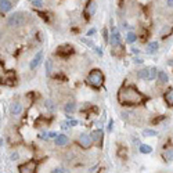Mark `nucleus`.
<instances>
[{
    "label": "nucleus",
    "instance_id": "nucleus-5",
    "mask_svg": "<svg viewBox=\"0 0 173 173\" xmlns=\"http://www.w3.org/2000/svg\"><path fill=\"white\" fill-rule=\"evenodd\" d=\"M96 10H97V4H96V0H89L85 7V11H83V15L86 20H90L92 15H94Z\"/></svg>",
    "mask_w": 173,
    "mask_h": 173
},
{
    "label": "nucleus",
    "instance_id": "nucleus-4",
    "mask_svg": "<svg viewBox=\"0 0 173 173\" xmlns=\"http://www.w3.org/2000/svg\"><path fill=\"white\" fill-rule=\"evenodd\" d=\"M36 169H37V162L33 161V159L20 165V167H18L20 173H33V172H36Z\"/></svg>",
    "mask_w": 173,
    "mask_h": 173
},
{
    "label": "nucleus",
    "instance_id": "nucleus-9",
    "mask_svg": "<svg viewBox=\"0 0 173 173\" xmlns=\"http://www.w3.org/2000/svg\"><path fill=\"white\" fill-rule=\"evenodd\" d=\"M109 43H111L112 47L122 45V37H120V33L118 32V29L112 28V31H111V36H109Z\"/></svg>",
    "mask_w": 173,
    "mask_h": 173
},
{
    "label": "nucleus",
    "instance_id": "nucleus-11",
    "mask_svg": "<svg viewBox=\"0 0 173 173\" xmlns=\"http://www.w3.org/2000/svg\"><path fill=\"white\" fill-rule=\"evenodd\" d=\"M42 58H43V53L42 51H37L36 56L32 58L31 64H29V68H31V69H36V68L40 65V62H42Z\"/></svg>",
    "mask_w": 173,
    "mask_h": 173
},
{
    "label": "nucleus",
    "instance_id": "nucleus-29",
    "mask_svg": "<svg viewBox=\"0 0 173 173\" xmlns=\"http://www.w3.org/2000/svg\"><path fill=\"white\" fill-rule=\"evenodd\" d=\"M51 67H53V62L47 60V62H46V73L47 75H51Z\"/></svg>",
    "mask_w": 173,
    "mask_h": 173
},
{
    "label": "nucleus",
    "instance_id": "nucleus-12",
    "mask_svg": "<svg viewBox=\"0 0 173 173\" xmlns=\"http://www.w3.org/2000/svg\"><path fill=\"white\" fill-rule=\"evenodd\" d=\"M11 9H13V3L10 0H0V11H2V14L9 13Z\"/></svg>",
    "mask_w": 173,
    "mask_h": 173
},
{
    "label": "nucleus",
    "instance_id": "nucleus-37",
    "mask_svg": "<svg viewBox=\"0 0 173 173\" xmlns=\"http://www.w3.org/2000/svg\"><path fill=\"white\" fill-rule=\"evenodd\" d=\"M94 49H96V51H97L98 56H101V54H103V51H101V49H100V47H94Z\"/></svg>",
    "mask_w": 173,
    "mask_h": 173
},
{
    "label": "nucleus",
    "instance_id": "nucleus-39",
    "mask_svg": "<svg viewBox=\"0 0 173 173\" xmlns=\"http://www.w3.org/2000/svg\"><path fill=\"white\" fill-rule=\"evenodd\" d=\"M134 61H136L137 64H141V62H143V60H141V58H136V60H134Z\"/></svg>",
    "mask_w": 173,
    "mask_h": 173
},
{
    "label": "nucleus",
    "instance_id": "nucleus-8",
    "mask_svg": "<svg viewBox=\"0 0 173 173\" xmlns=\"http://www.w3.org/2000/svg\"><path fill=\"white\" fill-rule=\"evenodd\" d=\"M15 72L14 71H9V72L4 73V76L2 78V83L7 85V86H14L15 85Z\"/></svg>",
    "mask_w": 173,
    "mask_h": 173
},
{
    "label": "nucleus",
    "instance_id": "nucleus-17",
    "mask_svg": "<svg viewBox=\"0 0 173 173\" xmlns=\"http://www.w3.org/2000/svg\"><path fill=\"white\" fill-rule=\"evenodd\" d=\"M158 49H159V45H158V42H151V43H148L147 45V54H154V53H156L158 51Z\"/></svg>",
    "mask_w": 173,
    "mask_h": 173
},
{
    "label": "nucleus",
    "instance_id": "nucleus-1",
    "mask_svg": "<svg viewBox=\"0 0 173 173\" xmlns=\"http://www.w3.org/2000/svg\"><path fill=\"white\" fill-rule=\"evenodd\" d=\"M145 100H147V97L139 89H136L134 86H130V85L122 86L119 89V92H118V101H119L120 105H128V107L140 105Z\"/></svg>",
    "mask_w": 173,
    "mask_h": 173
},
{
    "label": "nucleus",
    "instance_id": "nucleus-10",
    "mask_svg": "<svg viewBox=\"0 0 173 173\" xmlns=\"http://www.w3.org/2000/svg\"><path fill=\"white\" fill-rule=\"evenodd\" d=\"M71 54H73V47L72 46H69V45L60 46V47L57 49V56H60V57L67 58V57H69Z\"/></svg>",
    "mask_w": 173,
    "mask_h": 173
},
{
    "label": "nucleus",
    "instance_id": "nucleus-25",
    "mask_svg": "<svg viewBox=\"0 0 173 173\" xmlns=\"http://www.w3.org/2000/svg\"><path fill=\"white\" fill-rule=\"evenodd\" d=\"M172 31H173L172 26H165L163 31H162V33H161V36L163 37V39H166V36H167L169 33H172Z\"/></svg>",
    "mask_w": 173,
    "mask_h": 173
},
{
    "label": "nucleus",
    "instance_id": "nucleus-23",
    "mask_svg": "<svg viewBox=\"0 0 173 173\" xmlns=\"http://www.w3.org/2000/svg\"><path fill=\"white\" fill-rule=\"evenodd\" d=\"M156 78H158V82H161V83H166V82L169 81L167 75L163 72V71H159V72H158V76H156Z\"/></svg>",
    "mask_w": 173,
    "mask_h": 173
},
{
    "label": "nucleus",
    "instance_id": "nucleus-36",
    "mask_svg": "<svg viewBox=\"0 0 173 173\" xmlns=\"http://www.w3.org/2000/svg\"><path fill=\"white\" fill-rule=\"evenodd\" d=\"M17 158H18V152H13L11 154V159H14V161H15Z\"/></svg>",
    "mask_w": 173,
    "mask_h": 173
},
{
    "label": "nucleus",
    "instance_id": "nucleus-35",
    "mask_svg": "<svg viewBox=\"0 0 173 173\" xmlns=\"http://www.w3.org/2000/svg\"><path fill=\"white\" fill-rule=\"evenodd\" d=\"M112 126H114V120H109V123H108V132L112 130Z\"/></svg>",
    "mask_w": 173,
    "mask_h": 173
},
{
    "label": "nucleus",
    "instance_id": "nucleus-38",
    "mask_svg": "<svg viewBox=\"0 0 173 173\" xmlns=\"http://www.w3.org/2000/svg\"><path fill=\"white\" fill-rule=\"evenodd\" d=\"M166 3L169 7H173V0H166Z\"/></svg>",
    "mask_w": 173,
    "mask_h": 173
},
{
    "label": "nucleus",
    "instance_id": "nucleus-3",
    "mask_svg": "<svg viewBox=\"0 0 173 173\" xmlns=\"http://www.w3.org/2000/svg\"><path fill=\"white\" fill-rule=\"evenodd\" d=\"M26 18H25V14L24 13H14L11 14L9 18H7V25L11 26V28H20L25 24Z\"/></svg>",
    "mask_w": 173,
    "mask_h": 173
},
{
    "label": "nucleus",
    "instance_id": "nucleus-30",
    "mask_svg": "<svg viewBox=\"0 0 173 173\" xmlns=\"http://www.w3.org/2000/svg\"><path fill=\"white\" fill-rule=\"evenodd\" d=\"M37 14L40 15V17L43 18L45 21H50L51 18H50V14H47V13H42V11H37Z\"/></svg>",
    "mask_w": 173,
    "mask_h": 173
},
{
    "label": "nucleus",
    "instance_id": "nucleus-34",
    "mask_svg": "<svg viewBox=\"0 0 173 173\" xmlns=\"http://www.w3.org/2000/svg\"><path fill=\"white\" fill-rule=\"evenodd\" d=\"M94 33H96V29H90V31H87V36H93Z\"/></svg>",
    "mask_w": 173,
    "mask_h": 173
},
{
    "label": "nucleus",
    "instance_id": "nucleus-13",
    "mask_svg": "<svg viewBox=\"0 0 173 173\" xmlns=\"http://www.w3.org/2000/svg\"><path fill=\"white\" fill-rule=\"evenodd\" d=\"M163 98H165V103H166L167 105L173 107V87H169V89L165 92Z\"/></svg>",
    "mask_w": 173,
    "mask_h": 173
},
{
    "label": "nucleus",
    "instance_id": "nucleus-26",
    "mask_svg": "<svg viewBox=\"0 0 173 173\" xmlns=\"http://www.w3.org/2000/svg\"><path fill=\"white\" fill-rule=\"evenodd\" d=\"M156 132L152 130V129H145V130H143V136H148V137H152V136H156Z\"/></svg>",
    "mask_w": 173,
    "mask_h": 173
},
{
    "label": "nucleus",
    "instance_id": "nucleus-21",
    "mask_svg": "<svg viewBox=\"0 0 173 173\" xmlns=\"http://www.w3.org/2000/svg\"><path fill=\"white\" fill-rule=\"evenodd\" d=\"M140 152L141 154H151L152 152V147L151 145H148V144H140Z\"/></svg>",
    "mask_w": 173,
    "mask_h": 173
},
{
    "label": "nucleus",
    "instance_id": "nucleus-2",
    "mask_svg": "<svg viewBox=\"0 0 173 173\" xmlns=\"http://www.w3.org/2000/svg\"><path fill=\"white\" fill-rule=\"evenodd\" d=\"M87 85L92 86L93 89H100L104 83V75L100 69H93L92 72L87 75V79H86Z\"/></svg>",
    "mask_w": 173,
    "mask_h": 173
},
{
    "label": "nucleus",
    "instance_id": "nucleus-31",
    "mask_svg": "<svg viewBox=\"0 0 173 173\" xmlns=\"http://www.w3.org/2000/svg\"><path fill=\"white\" fill-rule=\"evenodd\" d=\"M68 125H69V126H76V125H78V120L69 119V118H68Z\"/></svg>",
    "mask_w": 173,
    "mask_h": 173
},
{
    "label": "nucleus",
    "instance_id": "nucleus-32",
    "mask_svg": "<svg viewBox=\"0 0 173 173\" xmlns=\"http://www.w3.org/2000/svg\"><path fill=\"white\" fill-rule=\"evenodd\" d=\"M51 172H53V173H64L65 170H64V169H61V167H56V169H53Z\"/></svg>",
    "mask_w": 173,
    "mask_h": 173
},
{
    "label": "nucleus",
    "instance_id": "nucleus-16",
    "mask_svg": "<svg viewBox=\"0 0 173 173\" xmlns=\"http://www.w3.org/2000/svg\"><path fill=\"white\" fill-rule=\"evenodd\" d=\"M10 111H11L13 115H20L21 111H22V105H21L18 101H15V103L11 104V107H10Z\"/></svg>",
    "mask_w": 173,
    "mask_h": 173
},
{
    "label": "nucleus",
    "instance_id": "nucleus-28",
    "mask_svg": "<svg viewBox=\"0 0 173 173\" xmlns=\"http://www.w3.org/2000/svg\"><path fill=\"white\" fill-rule=\"evenodd\" d=\"M31 3H32V6L36 7V9L43 7V0H31Z\"/></svg>",
    "mask_w": 173,
    "mask_h": 173
},
{
    "label": "nucleus",
    "instance_id": "nucleus-7",
    "mask_svg": "<svg viewBox=\"0 0 173 173\" xmlns=\"http://www.w3.org/2000/svg\"><path fill=\"white\" fill-rule=\"evenodd\" d=\"M90 136H92V139H93V143H94L98 148L103 147V137H104V132L103 130H100V129L93 130Z\"/></svg>",
    "mask_w": 173,
    "mask_h": 173
},
{
    "label": "nucleus",
    "instance_id": "nucleus-33",
    "mask_svg": "<svg viewBox=\"0 0 173 173\" xmlns=\"http://www.w3.org/2000/svg\"><path fill=\"white\" fill-rule=\"evenodd\" d=\"M57 136H58V134H57L56 132H50V133H49V139H56Z\"/></svg>",
    "mask_w": 173,
    "mask_h": 173
},
{
    "label": "nucleus",
    "instance_id": "nucleus-24",
    "mask_svg": "<svg viewBox=\"0 0 173 173\" xmlns=\"http://www.w3.org/2000/svg\"><path fill=\"white\" fill-rule=\"evenodd\" d=\"M136 39H137V35L134 33V32H129L128 36H126V42H128V43H133V42H136Z\"/></svg>",
    "mask_w": 173,
    "mask_h": 173
},
{
    "label": "nucleus",
    "instance_id": "nucleus-40",
    "mask_svg": "<svg viewBox=\"0 0 173 173\" xmlns=\"http://www.w3.org/2000/svg\"><path fill=\"white\" fill-rule=\"evenodd\" d=\"M132 53H133V54H139V50H136V49H133V50H132Z\"/></svg>",
    "mask_w": 173,
    "mask_h": 173
},
{
    "label": "nucleus",
    "instance_id": "nucleus-19",
    "mask_svg": "<svg viewBox=\"0 0 173 173\" xmlns=\"http://www.w3.org/2000/svg\"><path fill=\"white\" fill-rule=\"evenodd\" d=\"M148 75H150V68H144V69H140L137 76L140 79H144V81H148Z\"/></svg>",
    "mask_w": 173,
    "mask_h": 173
},
{
    "label": "nucleus",
    "instance_id": "nucleus-6",
    "mask_svg": "<svg viewBox=\"0 0 173 173\" xmlns=\"http://www.w3.org/2000/svg\"><path fill=\"white\" fill-rule=\"evenodd\" d=\"M78 144L81 145L82 148H85V150L90 148V145L93 144V139H92V136H89V134H86V133H82L81 136L78 137Z\"/></svg>",
    "mask_w": 173,
    "mask_h": 173
},
{
    "label": "nucleus",
    "instance_id": "nucleus-20",
    "mask_svg": "<svg viewBox=\"0 0 173 173\" xmlns=\"http://www.w3.org/2000/svg\"><path fill=\"white\" fill-rule=\"evenodd\" d=\"M123 46L122 45H119V46H115V47H112V54L114 56H116V57H120L123 54Z\"/></svg>",
    "mask_w": 173,
    "mask_h": 173
},
{
    "label": "nucleus",
    "instance_id": "nucleus-15",
    "mask_svg": "<svg viewBox=\"0 0 173 173\" xmlns=\"http://www.w3.org/2000/svg\"><path fill=\"white\" fill-rule=\"evenodd\" d=\"M162 158L166 162H172L173 161V147H169L162 152Z\"/></svg>",
    "mask_w": 173,
    "mask_h": 173
},
{
    "label": "nucleus",
    "instance_id": "nucleus-22",
    "mask_svg": "<svg viewBox=\"0 0 173 173\" xmlns=\"http://www.w3.org/2000/svg\"><path fill=\"white\" fill-rule=\"evenodd\" d=\"M76 109V105H75V103H72V101H69V103H67L65 104V112L67 114H72L73 111Z\"/></svg>",
    "mask_w": 173,
    "mask_h": 173
},
{
    "label": "nucleus",
    "instance_id": "nucleus-27",
    "mask_svg": "<svg viewBox=\"0 0 173 173\" xmlns=\"http://www.w3.org/2000/svg\"><path fill=\"white\" fill-rule=\"evenodd\" d=\"M45 107L49 109V111H51V112L56 109V105H54V103H53L51 100H47V101H46V103H45Z\"/></svg>",
    "mask_w": 173,
    "mask_h": 173
},
{
    "label": "nucleus",
    "instance_id": "nucleus-18",
    "mask_svg": "<svg viewBox=\"0 0 173 173\" xmlns=\"http://www.w3.org/2000/svg\"><path fill=\"white\" fill-rule=\"evenodd\" d=\"M50 118H46V116H39L36 119V122H35V125L37 126V128H42V126H47L49 123H50Z\"/></svg>",
    "mask_w": 173,
    "mask_h": 173
},
{
    "label": "nucleus",
    "instance_id": "nucleus-14",
    "mask_svg": "<svg viewBox=\"0 0 173 173\" xmlns=\"http://www.w3.org/2000/svg\"><path fill=\"white\" fill-rule=\"evenodd\" d=\"M68 141H69V139H68L65 134H58V136L54 139V143H56V145H58V147H62V145H67Z\"/></svg>",
    "mask_w": 173,
    "mask_h": 173
}]
</instances>
